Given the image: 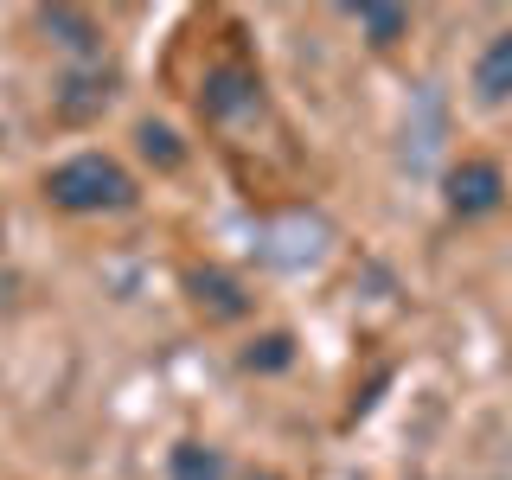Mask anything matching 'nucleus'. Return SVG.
I'll return each mask as SVG.
<instances>
[{"mask_svg": "<svg viewBox=\"0 0 512 480\" xmlns=\"http://www.w3.org/2000/svg\"><path fill=\"white\" fill-rule=\"evenodd\" d=\"M288 365H295V333H256V340L244 346V372H288Z\"/></svg>", "mask_w": 512, "mask_h": 480, "instance_id": "10", "label": "nucleus"}, {"mask_svg": "<svg viewBox=\"0 0 512 480\" xmlns=\"http://www.w3.org/2000/svg\"><path fill=\"white\" fill-rule=\"evenodd\" d=\"M352 26L365 32V45L391 52L397 39H410V7H384V0H365V7H352Z\"/></svg>", "mask_w": 512, "mask_h": 480, "instance_id": "8", "label": "nucleus"}, {"mask_svg": "<svg viewBox=\"0 0 512 480\" xmlns=\"http://www.w3.org/2000/svg\"><path fill=\"white\" fill-rule=\"evenodd\" d=\"M32 20H39V32L52 45H64V52H77V58H90L96 45H103V26H96L84 7H39Z\"/></svg>", "mask_w": 512, "mask_h": 480, "instance_id": "5", "label": "nucleus"}, {"mask_svg": "<svg viewBox=\"0 0 512 480\" xmlns=\"http://www.w3.org/2000/svg\"><path fill=\"white\" fill-rule=\"evenodd\" d=\"M442 199L455 218H493L506 205V167L487 154H461L455 167L442 173Z\"/></svg>", "mask_w": 512, "mask_h": 480, "instance_id": "2", "label": "nucleus"}, {"mask_svg": "<svg viewBox=\"0 0 512 480\" xmlns=\"http://www.w3.org/2000/svg\"><path fill=\"white\" fill-rule=\"evenodd\" d=\"M0 301H7V263H0Z\"/></svg>", "mask_w": 512, "mask_h": 480, "instance_id": "13", "label": "nucleus"}, {"mask_svg": "<svg viewBox=\"0 0 512 480\" xmlns=\"http://www.w3.org/2000/svg\"><path fill=\"white\" fill-rule=\"evenodd\" d=\"M244 480H282V474H269V468H256V474H244Z\"/></svg>", "mask_w": 512, "mask_h": 480, "instance_id": "12", "label": "nucleus"}, {"mask_svg": "<svg viewBox=\"0 0 512 480\" xmlns=\"http://www.w3.org/2000/svg\"><path fill=\"white\" fill-rule=\"evenodd\" d=\"M135 141H141V154H148L154 167H167V173H173V167H180V160H186L180 135H173V128H160V122H141V135H135Z\"/></svg>", "mask_w": 512, "mask_h": 480, "instance_id": "11", "label": "nucleus"}, {"mask_svg": "<svg viewBox=\"0 0 512 480\" xmlns=\"http://www.w3.org/2000/svg\"><path fill=\"white\" fill-rule=\"evenodd\" d=\"M186 301L212 320V327H231V320L250 314V288L237 282L231 269H218V263H192L186 269Z\"/></svg>", "mask_w": 512, "mask_h": 480, "instance_id": "4", "label": "nucleus"}, {"mask_svg": "<svg viewBox=\"0 0 512 480\" xmlns=\"http://www.w3.org/2000/svg\"><path fill=\"white\" fill-rule=\"evenodd\" d=\"M474 96L480 103H512V32H493L474 58Z\"/></svg>", "mask_w": 512, "mask_h": 480, "instance_id": "6", "label": "nucleus"}, {"mask_svg": "<svg viewBox=\"0 0 512 480\" xmlns=\"http://www.w3.org/2000/svg\"><path fill=\"white\" fill-rule=\"evenodd\" d=\"M167 480H231V468H224V448L199 442V436L173 442V455H167Z\"/></svg>", "mask_w": 512, "mask_h": 480, "instance_id": "7", "label": "nucleus"}, {"mask_svg": "<svg viewBox=\"0 0 512 480\" xmlns=\"http://www.w3.org/2000/svg\"><path fill=\"white\" fill-rule=\"evenodd\" d=\"M109 103V77L103 71H71L58 84V116L64 122H84V116H96V109Z\"/></svg>", "mask_w": 512, "mask_h": 480, "instance_id": "9", "label": "nucleus"}, {"mask_svg": "<svg viewBox=\"0 0 512 480\" xmlns=\"http://www.w3.org/2000/svg\"><path fill=\"white\" fill-rule=\"evenodd\" d=\"M45 199L71 218H96V212H128L135 205V173L109 154H71L45 173Z\"/></svg>", "mask_w": 512, "mask_h": 480, "instance_id": "1", "label": "nucleus"}, {"mask_svg": "<svg viewBox=\"0 0 512 480\" xmlns=\"http://www.w3.org/2000/svg\"><path fill=\"white\" fill-rule=\"evenodd\" d=\"M256 103H263V77L244 58H224L199 77V116L205 122H244V116H256Z\"/></svg>", "mask_w": 512, "mask_h": 480, "instance_id": "3", "label": "nucleus"}]
</instances>
